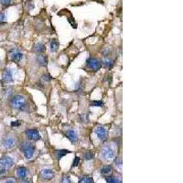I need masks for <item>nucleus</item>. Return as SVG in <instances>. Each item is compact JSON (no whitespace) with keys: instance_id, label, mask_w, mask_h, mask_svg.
Returning <instances> with one entry per match:
<instances>
[{"instance_id":"1","label":"nucleus","mask_w":183,"mask_h":183,"mask_svg":"<svg viewBox=\"0 0 183 183\" xmlns=\"http://www.w3.org/2000/svg\"><path fill=\"white\" fill-rule=\"evenodd\" d=\"M20 149L27 159H31L33 158V156L35 154V150H36L35 146L29 142L22 143Z\"/></svg>"},{"instance_id":"2","label":"nucleus","mask_w":183,"mask_h":183,"mask_svg":"<svg viewBox=\"0 0 183 183\" xmlns=\"http://www.w3.org/2000/svg\"><path fill=\"white\" fill-rule=\"evenodd\" d=\"M11 106L17 110H23L26 107V99L22 95H16L11 99Z\"/></svg>"},{"instance_id":"3","label":"nucleus","mask_w":183,"mask_h":183,"mask_svg":"<svg viewBox=\"0 0 183 183\" xmlns=\"http://www.w3.org/2000/svg\"><path fill=\"white\" fill-rule=\"evenodd\" d=\"M86 65H87L88 68H90L91 70L95 71V72H96V71H99V70L101 69V67H102L101 61H99L98 59L93 58V57H90V58L87 59V61H86Z\"/></svg>"},{"instance_id":"4","label":"nucleus","mask_w":183,"mask_h":183,"mask_svg":"<svg viewBox=\"0 0 183 183\" xmlns=\"http://www.w3.org/2000/svg\"><path fill=\"white\" fill-rule=\"evenodd\" d=\"M102 155L106 160H112V159H114V158L115 156L114 149L111 146H104L102 147Z\"/></svg>"},{"instance_id":"5","label":"nucleus","mask_w":183,"mask_h":183,"mask_svg":"<svg viewBox=\"0 0 183 183\" xmlns=\"http://www.w3.org/2000/svg\"><path fill=\"white\" fill-rule=\"evenodd\" d=\"M94 132H95V135L97 136V137H98L101 141L106 140L108 134H107V130L105 129L104 126H102V125H98V126H96L95 129H94Z\"/></svg>"},{"instance_id":"6","label":"nucleus","mask_w":183,"mask_h":183,"mask_svg":"<svg viewBox=\"0 0 183 183\" xmlns=\"http://www.w3.org/2000/svg\"><path fill=\"white\" fill-rule=\"evenodd\" d=\"M26 136L29 140L32 141H38L41 139V134L39 132V130L37 129H28L26 130Z\"/></svg>"},{"instance_id":"7","label":"nucleus","mask_w":183,"mask_h":183,"mask_svg":"<svg viewBox=\"0 0 183 183\" xmlns=\"http://www.w3.org/2000/svg\"><path fill=\"white\" fill-rule=\"evenodd\" d=\"M2 145L7 149L12 148L16 145V138L11 137V136H7V137H4V139L2 141Z\"/></svg>"},{"instance_id":"8","label":"nucleus","mask_w":183,"mask_h":183,"mask_svg":"<svg viewBox=\"0 0 183 183\" xmlns=\"http://www.w3.org/2000/svg\"><path fill=\"white\" fill-rule=\"evenodd\" d=\"M66 137L72 143V144H76V143L79 141V137H78V135L77 133L73 130V129H69L66 131V134H65Z\"/></svg>"},{"instance_id":"9","label":"nucleus","mask_w":183,"mask_h":183,"mask_svg":"<svg viewBox=\"0 0 183 183\" xmlns=\"http://www.w3.org/2000/svg\"><path fill=\"white\" fill-rule=\"evenodd\" d=\"M9 57L12 61L15 62H20L23 59V53H21L18 50H12L9 53Z\"/></svg>"},{"instance_id":"10","label":"nucleus","mask_w":183,"mask_h":183,"mask_svg":"<svg viewBox=\"0 0 183 183\" xmlns=\"http://www.w3.org/2000/svg\"><path fill=\"white\" fill-rule=\"evenodd\" d=\"M13 164H14V161H13V159L10 157H4L3 159H0V165L4 168H6L7 170L9 169L13 166Z\"/></svg>"},{"instance_id":"11","label":"nucleus","mask_w":183,"mask_h":183,"mask_svg":"<svg viewBox=\"0 0 183 183\" xmlns=\"http://www.w3.org/2000/svg\"><path fill=\"white\" fill-rule=\"evenodd\" d=\"M41 179L45 180V181H50L54 177V171L49 168H45L42 169L41 171Z\"/></svg>"},{"instance_id":"12","label":"nucleus","mask_w":183,"mask_h":183,"mask_svg":"<svg viewBox=\"0 0 183 183\" xmlns=\"http://www.w3.org/2000/svg\"><path fill=\"white\" fill-rule=\"evenodd\" d=\"M2 80L4 82H11L13 81V76H12V72L10 70L7 69L3 72L2 73Z\"/></svg>"},{"instance_id":"13","label":"nucleus","mask_w":183,"mask_h":183,"mask_svg":"<svg viewBox=\"0 0 183 183\" xmlns=\"http://www.w3.org/2000/svg\"><path fill=\"white\" fill-rule=\"evenodd\" d=\"M28 174V170L25 167H20L17 169V176L20 179V180H24L27 177Z\"/></svg>"},{"instance_id":"14","label":"nucleus","mask_w":183,"mask_h":183,"mask_svg":"<svg viewBox=\"0 0 183 183\" xmlns=\"http://www.w3.org/2000/svg\"><path fill=\"white\" fill-rule=\"evenodd\" d=\"M113 172V168L111 165H107V166H104L103 168H102L101 169V174L105 176V177H108L112 174Z\"/></svg>"},{"instance_id":"15","label":"nucleus","mask_w":183,"mask_h":183,"mask_svg":"<svg viewBox=\"0 0 183 183\" xmlns=\"http://www.w3.org/2000/svg\"><path fill=\"white\" fill-rule=\"evenodd\" d=\"M45 50H46V48H45V46L42 43H37V44H35L34 45V48H33V50L36 53H42V52L45 51Z\"/></svg>"},{"instance_id":"16","label":"nucleus","mask_w":183,"mask_h":183,"mask_svg":"<svg viewBox=\"0 0 183 183\" xmlns=\"http://www.w3.org/2000/svg\"><path fill=\"white\" fill-rule=\"evenodd\" d=\"M102 65L106 68V69H111L114 66V61L111 60L110 58H104L102 60Z\"/></svg>"},{"instance_id":"17","label":"nucleus","mask_w":183,"mask_h":183,"mask_svg":"<svg viewBox=\"0 0 183 183\" xmlns=\"http://www.w3.org/2000/svg\"><path fill=\"white\" fill-rule=\"evenodd\" d=\"M37 62L41 65V66H46L47 65V58L44 56V55H42V54H40V55H38L37 56Z\"/></svg>"},{"instance_id":"18","label":"nucleus","mask_w":183,"mask_h":183,"mask_svg":"<svg viewBox=\"0 0 183 183\" xmlns=\"http://www.w3.org/2000/svg\"><path fill=\"white\" fill-rule=\"evenodd\" d=\"M70 151L69 150H65V149H59L55 152V156L58 159H60L61 158H63L64 156H66L67 154H69Z\"/></svg>"},{"instance_id":"19","label":"nucleus","mask_w":183,"mask_h":183,"mask_svg":"<svg viewBox=\"0 0 183 183\" xmlns=\"http://www.w3.org/2000/svg\"><path fill=\"white\" fill-rule=\"evenodd\" d=\"M105 181L107 183H122L121 179H118L116 177H112V176L105 177Z\"/></svg>"},{"instance_id":"20","label":"nucleus","mask_w":183,"mask_h":183,"mask_svg":"<svg viewBox=\"0 0 183 183\" xmlns=\"http://www.w3.org/2000/svg\"><path fill=\"white\" fill-rule=\"evenodd\" d=\"M58 48H59V42H58V41L52 40V41H50V50H51L52 52L57 51Z\"/></svg>"},{"instance_id":"21","label":"nucleus","mask_w":183,"mask_h":183,"mask_svg":"<svg viewBox=\"0 0 183 183\" xmlns=\"http://www.w3.org/2000/svg\"><path fill=\"white\" fill-rule=\"evenodd\" d=\"M79 183H94V180L93 178L91 177H88V176H85V177H82Z\"/></svg>"},{"instance_id":"22","label":"nucleus","mask_w":183,"mask_h":183,"mask_svg":"<svg viewBox=\"0 0 183 183\" xmlns=\"http://www.w3.org/2000/svg\"><path fill=\"white\" fill-rule=\"evenodd\" d=\"M91 105L94 106V107H102L103 102L102 101H94V102H92Z\"/></svg>"},{"instance_id":"23","label":"nucleus","mask_w":183,"mask_h":183,"mask_svg":"<svg viewBox=\"0 0 183 183\" xmlns=\"http://www.w3.org/2000/svg\"><path fill=\"white\" fill-rule=\"evenodd\" d=\"M84 159H85L86 160H91V159H94V154H93L92 152L88 151V152H86V153L84 154Z\"/></svg>"},{"instance_id":"24","label":"nucleus","mask_w":183,"mask_h":183,"mask_svg":"<svg viewBox=\"0 0 183 183\" xmlns=\"http://www.w3.org/2000/svg\"><path fill=\"white\" fill-rule=\"evenodd\" d=\"M115 166L121 170L122 169V159L121 158H117L115 159Z\"/></svg>"},{"instance_id":"25","label":"nucleus","mask_w":183,"mask_h":183,"mask_svg":"<svg viewBox=\"0 0 183 183\" xmlns=\"http://www.w3.org/2000/svg\"><path fill=\"white\" fill-rule=\"evenodd\" d=\"M42 81H47V82H49V81L51 80V77L50 76V75H48V74H44V75H42Z\"/></svg>"},{"instance_id":"26","label":"nucleus","mask_w":183,"mask_h":183,"mask_svg":"<svg viewBox=\"0 0 183 183\" xmlns=\"http://www.w3.org/2000/svg\"><path fill=\"white\" fill-rule=\"evenodd\" d=\"M6 15L4 13H0V24L5 23L6 22Z\"/></svg>"},{"instance_id":"27","label":"nucleus","mask_w":183,"mask_h":183,"mask_svg":"<svg viewBox=\"0 0 183 183\" xmlns=\"http://www.w3.org/2000/svg\"><path fill=\"white\" fill-rule=\"evenodd\" d=\"M12 0H0V3L2 6H8L11 3Z\"/></svg>"},{"instance_id":"28","label":"nucleus","mask_w":183,"mask_h":183,"mask_svg":"<svg viewBox=\"0 0 183 183\" xmlns=\"http://www.w3.org/2000/svg\"><path fill=\"white\" fill-rule=\"evenodd\" d=\"M79 162H80V158H79V157H76V158H75V159H74V161L72 162V167H76V166H78Z\"/></svg>"},{"instance_id":"29","label":"nucleus","mask_w":183,"mask_h":183,"mask_svg":"<svg viewBox=\"0 0 183 183\" xmlns=\"http://www.w3.org/2000/svg\"><path fill=\"white\" fill-rule=\"evenodd\" d=\"M61 183H72L71 182V180L69 179V177H63L62 180H61Z\"/></svg>"},{"instance_id":"30","label":"nucleus","mask_w":183,"mask_h":183,"mask_svg":"<svg viewBox=\"0 0 183 183\" xmlns=\"http://www.w3.org/2000/svg\"><path fill=\"white\" fill-rule=\"evenodd\" d=\"M6 172H7V169H6V168H4L0 165V176L5 175V174H6Z\"/></svg>"},{"instance_id":"31","label":"nucleus","mask_w":183,"mask_h":183,"mask_svg":"<svg viewBox=\"0 0 183 183\" xmlns=\"http://www.w3.org/2000/svg\"><path fill=\"white\" fill-rule=\"evenodd\" d=\"M19 125H20V123L18 122V121H17V122L11 123V126H13V127H14V126H15V127H17V126H19Z\"/></svg>"},{"instance_id":"32","label":"nucleus","mask_w":183,"mask_h":183,"mask_svg":"<svg viewBox=\"0 0 183 183\" xmlns=\"http://www.w3.org/2000/svg\"><path fill=\"white\" fill-rule=\"evenodd\" d=\"M6 183H15V181L13 180H8V181H6Z\"/></svg>"},{"instance_id":"33","label":"nucleus","mask_w":183,"mask_h":183,"mask_svg":"<svg viewBox=\"0 0 183 183\" xmlns=\"http://www.w3.org/2000/svg\"><path fill=\"white\" fill-rule=\"evenodd\" d=\"M23 183H31V182H29V181H24Z\"/></svg>"}]
</instances>
